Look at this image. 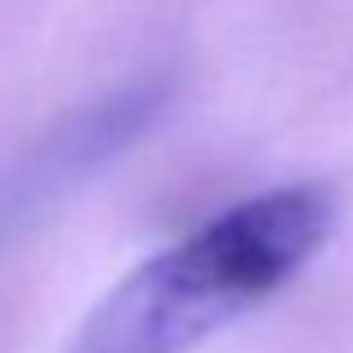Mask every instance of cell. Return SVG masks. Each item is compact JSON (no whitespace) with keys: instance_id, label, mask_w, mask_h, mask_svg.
<instances>
[{"instance_id":"cell-1","label":"cell","mask_w":353,"mask_h":353,"mask_svg":"<svg viewBox=\"0 0 353 353\" xmlns=\"http://www.w3.org/2000/svg\"><path fill=\"white\" fill-rule=\"evenodd\" d=\"M336 192L282 183L148 255L81 318L63 353H192L277 295L336 228Z\"/></svg>"}]
</instances>
